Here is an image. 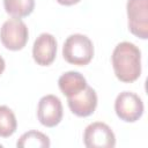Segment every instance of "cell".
Instances as JSON below:
<instances>
[{
  "instance_id": "cell-1",
  "label": "cell",
  "mask_w": 148,
  "mask_h": 148,
  "mask_svg": "<svg viewBox=\"0 0 148 148\" xmlns=\"http://www.w3.org/2000/svg\"><path fill=\"white\" fill-rule=\"evenodd\" d=\"M114 74L121 82H133L141 74V51L131 42L119 43L112 52Z\"/></svg>"
},
{
  "instance_id": "cell-8",
  "label": "cell",
  "mask_w": 148,
  "mask_h": 148,
  "mask_svg": "<svg viewBox=\"0 0 148 148\" xmlns=\"http://www.w3.org/2000/svg\"><path fill=\"white\" fill-rule=\"evenodd\" d=\"M67 104L71 111L77 117H88L94 113L97 106V95L96 91L87 84L84 89L80 92L67 97Z\"/></svg>"
},
{
  "instance_id": "cell-4",
  "label": "cell",
  "mask_w": 148,
  "mask_h": 148,
  "mask_svg": "<svg viewBox=\"0 0 148 148\" xmlns=\"http://www.w3.org/2000/svg\"><path fill=\"white\" fill-rule=\"evenodd\" d=\"M128 29L141 39L148 38V0H127Z\"/></svg>"
},
{
  "instance_id": "cell-11",
  "label": "cell",
  "mask_w": 148,
  "mask_h": 148,
  "mask_svg": "<svg viewBox=\"0 0 148 148\" xmlns=\"http://www.w3.org/2000/svg\"><path fill=\"white\" fill-rule=\"evenodd\" d=\"M50 145L49 136L39 131H28L16 142L17 148H49Z\"/></svg>"
},
{
  "instance_id": "cell-3",
  "label": "cell",
  "mask_w": 148,
  "mask_h": 148,
  "mask_svg": "<svg viewBox=\"0 0 148 148\" xmlns=\"http://www.w3.org/2000/svg\"><path fill=\"white\" fill-rule=\"evenodd\" d=\"M29 38L27 24L18 17H12L0 28V39L3 46L12 51L22 50Z\"/></svg>"
},
{
  "instance_id": "cell-12",
  "label": "cell",
  "mask_w": 148,
  "mask_h": 148,
  "mask_svg": "<svg viewBox=\"0 0 148 148\" xmlns=\"http://www.w3.org/2000/svg\"><path fill=\"white\" fill-rule=\"evenodd\" d=\"M5 10L13 17H25L35 8V0H3Z\"/></svg>"
},
{
  "instance_id": "cell-5",
  "label": "cell",
  "mask_w": 148,
  "mask_h": 148,
  "mask_svg": "<svg viewBox=\"0 0 148 148\" xmlns=\"http://www.w3.org/2000/svg\"><path fill=\"white\" fill-rule=\"evenodd\" d=\"M143 102L132 91H123L120 92L116 101H114V111L117 116L126 121V123H134L141 118L143 114Z\"/></svg>"
},
{
  "instance_id": "cell-2",
  "label": "cell",
  "mask_w": 148,
  "mask_h": 148,
  "mask_svg": "<svg viewBox=\"0 0 148 148\" xmlns=\"http://www.w3.org/2000/svg\"><path fill=\"white\" fill-rule=\"evenodd\" d=\"M65 60L72 65L83 66L90 62L94 57L92 42L82 34H74L66 38L62 46Z\"/></svg>"
},
{
  "instance_id": "cell-13",
  "label": "cell",
  "mask_w": 148,
  "mask_h": 148,
  "mask_svg": "<svg viewBox=\"0 0 148 148\" xmlns=\"http://www.w3.org/2000/svg\"><path fill=\"white\" fill-rule=\"evenodd\" d=\"M17 121L14 112L7 105H0V136L9 138L16 131Z\"/></svg>"
},
{
  "instance_id": "cell-14",
  "label": "cell",
  "mask_w": 148,
  "mask_h": 148,
  "mask_svg": "<svg viewBox=\"0 0 148 148\" xmlns=\"http://www.w3.org/2000/svg\"><path fill=\"white\" fill-rule=\"evenodd\" d=\"M60 5H64V6H72V5H75L77 2H80L81 0H57Z\"/></svg>"
},
{
  "instance_id": "cell-15",
  "label": "cell",
  "mask_w": 148,
  "mask_h": 148,
  "mask_svg": "<svg viewBox=\"0 0 148 148\" xmlns=\"http://www.w3.org/2000/svg\"><path fill=\"white\" fill-rule=\"evenodd\" d=\"M5 67H6L5 60H3V58L0 56V75H1V74H2V72L5 71Z\"/></svg>"
},
{
  "instance_id": "cell-9",
  "label": "cell",
  "mask_w": 148,
  "mask_h": 148,
  "mask_svg": "<svg viewBox=\"0 0 148 148\" xmlns=\"http://www.w3.org/2000/svg\"><path fill=\"white\" fill-rule=\"evenodd\" d=\"M57 54V40L53 35L43 32L34 42L32 57L37 65L47 66L51 65Z\"/></svg>"
},
{
  "instance_id": "cell-16",
  "label": "cell",
  "mask_w": 148,
  "mask_h": 148,
  "mask_svg": "<svg viewBox=\"0 0 148 148\" xmlns=\"http://www.w3.org/2000/svg\"><path fill=\"white\" fill-rule=\"evenodd\" d=\"M0 147H2V146H1V145H0Z\"/></svg>"
},
{
  "instance_id": "cell-6",
  "label": "cell",
  "mask_w": 148,
  "mask_h": 148,
  "mask_svg": "<svg viewBox=\"0 0 148 148\" xmlns=\"http://www.w3.org/2000/svg\"><path fill=\"white\" fill-rule=\"evenodd\" d=\"M83 142L88 148H113L116 146V136L109 125L95 121L86 127Z\"/></svg>"
},
{
  "instance_id": "cell-10",
  "label": "cell",
  "mask_w": 148,
  "mask_h": 148,
  "mask_svg": "<svg viewBox=\"0 0 148 148\" xmlns=\"http://www.w3.org/2000/svg\"><path fill=\"white\" fill-rule=\"evenodd\" d=\"M58 86L61 92L65 96L69 97L80 92L82 89H84L87 87V80L81 73L75 71H69L64 73L59 77Z\"/></svg>"
},
{
  "instance_id": "cell-7",
  "label": "cell",
  "mask_w": 148,
  "mask_h": 148,
  "mask_svg": "<svg viewBox=\"0 0 148 148\" xmlns=\"http://www.w3.org/2000/svg\"><path fill=\"white\" fill-rule=\"evenodd\" d=\"M37 118L43 126L54 127L62 119V104L56 95L43 96L37 106Z\"/></svg>"
}]
</instances>
